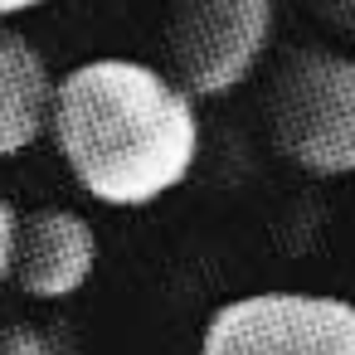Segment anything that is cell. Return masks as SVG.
Instances as JSON below:
<instances>
[{
	"label": "cell",
	"mask_w": 355,
	"mask_h": 355,
	"mask_svg": "<svg viewBox=\"0 0 355 355\" xmlns=\"http://www.w3.org/2000/svg\"><path fill=\"white\" fill-rule=\"evenodd\" d=\"M311 6H316L321 25H331L336 35H345L355 44V0H311Z\"/></svg>",
	"instance_id": "9"
},
{
	"label": "cell",
	"mask_w": 355,
	"mask_h": 355,
	"mask_svg": "<svg viewBox=\"0 0 355 355\" xmlns=\"http://www.w3.org/2000/svg\"><path fill=\"white\" fill-rule=\"evenodd\" d=\"M268 146L306 175H355V59L292 49L263 93Z\"/></svg>",
	"instance_id": "2"
},
{
	"label": "cell",
	"mask_w": 355,
	"mask_h": 355,
	"mask_svg": "<svg viewBox=\"0 0 355 355\" xmlns=\"http://www.w3.org/2000/svg\"><path fill=\"white\" fill-rule=\"evenodd\" d=\"M98 268V234L83 214L73 209H30L20 214V239H15V268L10 282L35 297V302H64L88 287Z\"/></svg>",
	"instance_id": "5"
},
{
	"label": "cell",
	"mask_w": 355,
	"mask_h": 355,
	"mask_svg": "<svg viewBox=\"0 0 355 355\" xmlns=\"http://www.w3.org/2000/svg\"><path fill=\"white\" fill-rule=\"evenodd\" d=\"M54 93L44 54L0 20V161L25 156L54 122Z\"/></svg>",
	"instance_id": "6"
},
{
	"label": "cell",
	"mask_w": 355,
	"mask_h": 355,
	"mask_svg": "<svg viewBox=\"0 0 355 355\" xmlns=\"http://www.w3.org/2000/svg\"><path fill=\"white\" fill-rule=\"evenodd\" d=\"M15 239H20V214L0 195V287L10 282V268H15Z\"/></svg>",
	"instance_id": "8"
},
{
	"label": "cell",
	"mask_w": 355,
	"mask_h": 355,
	"mask_svg": "<svg viewBox=\"0 0 355 355\" xmlns=\"http://www.w3.org/2000/svg\"><path fill=\"white\" fill-rule=\"evenodd\" d=\"M49 137L69 175L112 209H146L200 161L195 98L141 59H88L59 78Z\"/></svg>",
	"instance_id": "1"
},
{
	"label": "cell",
	"mask_w": 355,
	"mask_h": 355,
	"mask_svg": "<svg viewBox=\"0 0 355 355\" xmlns=\"http://www.w3.org/2000/svg\"><path fill=\"white\" fill-rule=\"evenodd\" d=\"M0 355H59V345L49 340V331L15 321V326H0Z\"/></svg>",
	"instance_id": "7"
},
{
	"label": "cell",
	"mask_w": 355,
	"mask_h": 355,
	"mask_svg": "<svg viewBox=\"0 0 355 355\" xmlns=\"http://www.w3.org/2000/svg\"><path fill=\"white\" fill-rule=\"evenodd\" d=\"M44 6H54V0H0V20H15V15H30V10H44Z\"/></svg>",
	"instance_id": "10"
},
{
	"label": "cell",
	"mask_w": 355,
	"mask_h": 355,
	"mask_svg": "<svg viewBox=\"0 0 355 355\" xmlns=\"http://www.w3.org/2000/svg\"><path fill=\"white\" fill-rule=\"evenodd\" d=\"M277 25V0H171L166 59L190 98H224L243 88Z\"/></svg>",
	"instance_id": "3"
},
{
	"label": "cell",
	"mask_w": 355,
	"mask_h": 355,
	"mask_svg": "<svg viewBox=\"0 0 355 355\" xmlns=\"http://www.w3.org/2000/svg\"><path fill=\"white\" fill-rule=\"evenodd\" d=\"M200 355H355V302L326 292H248L224 302Z\"/></svg>",
	"instance_id": "4"
}]
</instances>
